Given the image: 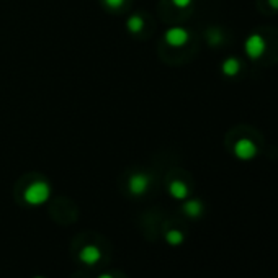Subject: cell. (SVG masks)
I'll list each match as a JSON object with an SVG mask.
<instances>
[{
  "mask_svg": "<svg viewBox=\"0 0 278 278\" xmlns=\"http://www.w3.org/2000/svg\"><path fill=\"white\" fill-rule=\"evenodd\" d=\"M98 278H113L111 275H102V276H98Z\"/></svg>",
  "mask_w": 278,
  "mask_h": 278,
  "instance_id": "obj_16",
  "label": "cell"
},
{
  "mask_svg": "<svg viewBox=\"0 0 278 278\" xmlns=\"http://www.w3.org/2000/svg\"><path fill=\"white\" fill-rule=\"evenodd\" d=\"M38 278H41V276H38Z\"/></svg>",
  "mask_w": 278,
  "mask_h": 278,
  "instance_id": "obj_17",
  "label": "cell"
},
{
  "mask_svg": "<svg viewBox=\"0 0 278 278\" xmlns=\"http://www.w3.org/2000/svg\"><path fill=\"white\" fill-rule=\"evenodd\" d=\"M149 183H151V178L149 175L146 174H134L129 177V182H128V188L133 195H143L148 191L149 188Z\"/></svg>",
  "mask_w": 278,
  "mask_h": 278,
  "instance_id": "obj_5",
  "label": "cell"
},
{
  "mask_svg": "<svg viewBox=\"0 0 278 278\" xmlns=\"http://www.w3.org/2000/svg\"><path fill=\"white\" fill-rule=\"evenodd\" d=\"M268 4L273 10H278V0H268Z\"/></svg>",
  "mask_w": 278,
  "mask_h": 278,
  "instance_id": "obj_15",
  "label": "cell"
},
{
  "mask_svg": "<svg viewBox=\"0 0 278 278\" xmlns=\"http://www.w3.org/2000/svg\"><path fill=\"white\" fill-rule=\"evenodd\" d=\"M164 38H165V43L172 46V48H182V46L188 43L190 33L185 28H182V26H174V28H169L165 31Z\"/></svg>",
  "mask_w": 278,
  "mask_h": 278,
  "instance_id": "obj_4",
  "label": "cell"
},
{
  "mask_svg": "<svg viewBox=\"0 0 278 278\" xmlns=\"http://www.w3.org/2000/svg\"><path fill=\"white\" fill-rule=\"evenodd\" d=\"M126 28H128L129 33H133V35H136V33H139V31H143V28H144V20H143V17L133 15V17L128 20Z\"/></svg>",
  "mask_w": 278,
  "mask_h": 278,
  "instance_id": "obj_10",
  "label": "cell"
},
{
  "mask_svg": "<svg viewBox=\"0 0 278 278\" xmlns=\"http://www.w3.org/2000/svg\"><path fill=\"white\" fill-rule=\"evenodd\" d=\"M257 152H259V149H257L255 143L249 137H242L234 144V154L241 161H250L257 156Z\"/></svg>",
  "mask_w": 278,
  "mask_h": 278,
  "instance_id": "obj_3",
  "label": "cell"
},
{
  "mask_svg": "<svg viewBox=\"0 0 278 278\" xmlns=\"http://www.w3.org/2000/svg\"><path fill=\"white\" fill-rule=\"evenodd\" d=\"M100 257H102L100 250H98V247H95V246H87L81 250V260L89 263V265L97 263L98 260H100Z\"/></svg>",
  "mask_w": 278,
  "mask_h": 278,
  "instance_id": "obj_6",
  "label": "cell"
},
{
  "mask_svg": "<svg viewBox=\"0 0 278 278\" xmlns=\"http://www.w3.org/2000/svg\"><path fill=\"white\" fill-rule=\"evenodd\" d=\"M265 49H267L265 39H263V36L257 35V33L250 35L246 39V43H244V51H246V54L250 59H259V57H262L263 52H265Z\"/></svg>",
  "mask_w": 278,
  "mask_h": 278,
  "instance_id": "obj_2",
  "label": "cell"
},
{
  "mask_svg": "<svg viewBox=\"0 0 278 278\" xmlns=\"http://www.w3.org/2000/svg\"><path fill=\"white\" fill-rule=\"evenodd\" d=\"M165 239H167L170 246H180V244L183 242V234L180 233V231L172 229L167 233V236H165Z\"/></svg>",
  "mask_w": 278,
  "mask_h": 278,
  "instance_id": "obj_11",
  "label": "cell"
},
{
  "mask_svg": "<svg viewBox=\"0 0 278 278\" xmlns=\"http://www.w3.org/2000/svg\"><path fill=\"white\" fill-rule=\"evenodd\" d=\"M51 195V188L46 182H33L28 185V188L25 190V201L33 206H38V204H43L44 201H48V198Z\"/></svg>",
  "mask_w": 278,
  "mask_h": 278,
  "instance_id": "obj_1",
  "label": "cell"
},
{
  "mask_svg": "<svg viewBox=\"0 0 278 278\" xmlns=\"http://www.w3.org/2000/svg\"><path fill=\"white\" fill-rule=\"evenodd\" d=\"M169 191H170V195L175 198V200H185V198L188 196V187L182 180L170 182Z\"/></svg>",
  "mask_w": 278,
  "mask_h": 278,
  "instance_id": "obj_7",
  "label": "cell"
},
{
  "mask_svg": "<svg viewBox=\"0 0 278 278\" xmlns=\"http://www.w3.org/2000/svg\"><path fill=\"white\" fill-rule=\"evenodd\" d=\"M105 4H107V7H110V9L116 10L124 4V0H105Z\"/></svg>",
  "mask_w": 278,
  "mask_h": 278,
  "instance_id": "obj_12",
  "label": "cell"
},
{
  "mask_svg": "<svg viewBox=\"0 0 278 278\" xmlns=\"http://www.w3.org/2000/svg\"><path fill=\"white\" fill-rule=\"evenodd\" d=\"M221 71H223V74L228 76V77H234V76H237V74H239V71H241V62H239V59H236V57H228L226 61L223 62Z\"/></svg>",
  "mask_w": 278,
  "mask_h": 278,
  "instance_id": "obj_8",
  "label": "cell"
},
{
  "mask_svg": "<svg viewBox=\"0 0 278 278\" xmlns=\"http://www.w3.org/2000/svg\"><path fill=\"white\" fill-rule=\"evenodd\" d=\"M211 33H213L215 36H211V35H210V43H213V44L221 43V33H220V31H216V30H213Z\"/></svg>",
  "mask_w": 278,
  "mask_h": 278,
  "instance_id": "obj_14",
  "label": "cell"
},
{
  "mask_svg": "<svg viewBox=\"0 0 278 278\" xmlns=\"http://www.w3.org/2000/svg\"><path fill=\"white\" fill-rule=\"evenodd\" d=\"M183 211L190 218H198L203 211V204H201V201H198V200H190V201H187L183 204Z\"/></svg>",
  "mask_w": 278,
  "mask_h": 278,
  "instance_id": "obj_9",
  "label": "cell"
},
{
  "mask_svg": "<svg viewBox=\"0 0 278 278\" xmlns=\"http://www.w3.org/2000/svg\"><path fill=\"white\" fill-rule=\"evenodd\" d=\"M172 4L178 7V9H187V7L191 5V0H172Z\"/></svg>",
  "mask_w": 278,
  "mask_h": 278,
  "instance_id": "obj_13",
  "label": "cell"
}]
</instances>
